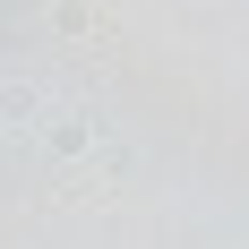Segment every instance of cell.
Returning <instances> with one entry per match:
<instances>
[{"mask_svg":"<svg viewBox=\"0 0 249 249\" xmlns=\"http://www.w3.org/2000/svg\"><path fill=\"white\" fill-rule=\"evenodd\" d=\"M86 138H95V121H77V112H60V129H52V155H77Z\"/></svg>","mask_w":249,"mask_h":249,"instance_id":"1","label":"cell"},{"mask_svg":"<svg viewBox=\"0 0 249 249\" xmlns=\"http://www.w3.org/2000/svg\"><path fill=\"white\" fill-rule=\"evenodd\" d=\"M26 112H43L35 86H0V121H26Z\"/></svg>","mask_w":249,"mask_h":249,"instance_id":"2","label":"cell"}]
</instances>
